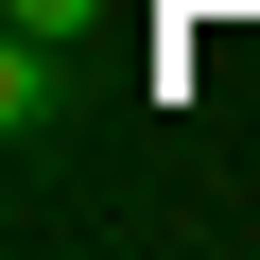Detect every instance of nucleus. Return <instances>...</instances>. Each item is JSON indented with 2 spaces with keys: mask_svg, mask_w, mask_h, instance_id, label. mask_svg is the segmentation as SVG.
Here are the masks:
<instances>
[{
  "mask_svg": "<svg viewBox=\"0 0 260 260\" xmlns=\"http://www.w3.org/2000/svg\"><path fill=\"white\" fill-rule=\"evenodd\" d=\"M104 0H0V35H87Z\"/></svg>",
  "mask_w": 260,
  "mask_h": 260,
  "instance_id": "obj_2",
  "label": "nucleus"
},
{
  "mask_svg": "<svg viewBox=\"0 0 260 260\" xmlns=\"http://www.w3.org/2000/svg\"><path fill=\"white\" fill-rule=\"evenodd\" d=\"M70 35H18V52H0V139H52V121H70V70H52Z\"/></svg>",
  "mask_w": 260,
  "mask_h": 260,
  "instance_id": "obj_1",
  "label": "nucleus"
}]
</instances>
